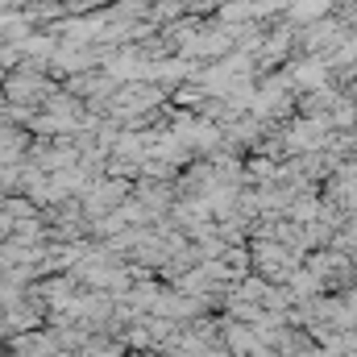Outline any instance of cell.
Here are the masks:
<instances>
[{"label": "cell", "instance_id": "1", "mask_svg": "<svg viewBox=\"0 0 357 357\" xmlns=\"http://www.w3.org/2000/svg\"><path fill=\"white\" fill-rule=\"evenodd\" d=\"M84 357H121V341H108L104 333H96V337H88L84 341V349H79Z\"/></svg>", "mask_w": 357, "mask_h": 357}]
</instances>
